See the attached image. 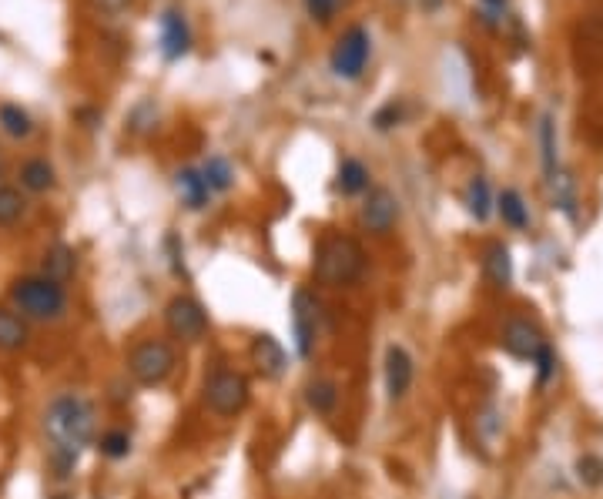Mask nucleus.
Here are the masks:
<instances>
[{
    "instance_id": "nucleus-1",
    "label": "nucleus",
    "mask_w": 603,
    "mask_h": 499,
    "mask_svg": "<svg viewBox=\"0 0 603 499\" xmlns=\"http://www.w3.org/2000/svg\"><path fill=\"white\" fill-rule=\"evenodd\" d=\"M44 433L51 443V453L64 456H81L84 446H91L94 433H98V412L94 402L78 396V392H61L44 412Z\"/></svg>"
},
{
    "instance_id": "nucleus-2",
    "label": "nucleus",
    "mask_w": 603,
    "mask_h": 499,
    "mask_svg": "<svg viewBox=\"0 0 603 499\" xmlns=\"http://www.w3.org/2000/svg\"><path fill=\"white\" fill-rule=\"evenodd\" d=\"M315 278L322 285H332V289H342V285L359 282L362 272H366V252L352 235H325L319 248H315Z\"/></svg>"
},
{
    "instance_id": "nucleus-3",
    "label": "nucleus",
    "mask_w": 603,
    "mask_h": 499,
    "mask_svg": "<svg viewBox=\"0 0 603 499\" xmlns=\"http://www.w3.org/2000/svg\"><path fill=\"white\" fill-rule=\"evenodd\" d=\"M11 302L24 319L37 322H57L67 312V292L64 285L51 282L44 275H24L11 285Z\"/></svg>"
},
{
    "instance_id": "nucleus-4",
    "label": "nucleus",
    "mask_w": 603,
    "mask_h": 499,
    "mask_svg": "<svg viewBox=\"0 0 603 499\" xmlns=\"http://www.w3.org/2000/svg\"><path fill=\"white\" fill-rule=\"evenodd\" d=\"M178 366L175 345L165 339H141L134 349L128 352V372L138 386H165L171 379V372Z\"/></svg>"
},
{
    "instance_id": "nucleus-5",
    "label": "nucleus",
    "mask_w": 603,
    "mask_h": 499,
    "mask_svg": "<svg viewBox=\"0 0 603 499\" xmlns=\"http://www.w3.org/2000/svg\"><path fill=\"white\" fill-rule=\"evenodd\" d=\"M248 399H252V389H248V379L235 369H215L212 376L205 379V409L215 412L218 419H235L242 416Z\"/></svg>"
},
{
    "instance_id": "nucleus-6",
    "label": "nucleus",
    "mask_w": 603,
    "mask_h": 499,
    "mask_svg": "<svg viewBox=\"0 0 603 499\" xmlns=\"http://www.w3.org/2000/svg\"><path fill=\"white\" fill-rule=\"evenodd\" d=\"M369 54H372L369 31H366V27H349V31L335 41L329 64H332V71L339 74V78L356 81V78H362V71H366Z\"/></svg>"
},
{
    "instance_id": "nucleus-7",
    "label": "nucleus",
    "mask_w": 603,
    "mask_h": 499,
    "mask_svg": "<svg viewBox=\"0 0 603 499\" xmlns=\"http://www.w3.org/2000/svg\"><path fill=\"white\" fill-rule=\"evenodd\" d=\"M165 325L181 342H201L208 335V312L191 295H175L165 305Z\"/></svg>"
},
{
    "instance_id": "nucleus-8",
    "label": "nucleus",
    "mask_w": 603,
    "mask_h": 499,
    "mask_svg": "<svg viewBox=\"0 0 603 499\" xmlns=\"http://www.w3.org/2000/svg\"><path fill=\"white\" fill-rule=\"evenodd\" d=\"M399 222V198L389 188H372L359 205V228L369 235H389Z\"/></svg>"
},
{
    "instance_id": "nucleus-9",
    "label": "nucleus",
    "mask_w": 603,
    "mask_h": 499,
    "mask_svg": "<svg viewBox=\"0 0 603 499\" xmlns=\"http://www.w3.org/2000/svg\"><path fill=\"white\" fill-rule=\"evenodd\" d=\"M319 315L322 305L309 289H299L292 295V329H295V349H299L302 359H309L315 349V339H319Z\"/></svg>"
},
{
    "instance_id": "nucleus-10",
    "label": "nucleus",
    "mask_w": 603,
    "mask_h": 499,
    "mask_svg": "<svg viewBox=\"0 0 603 499\" xmlns=\"http://www.w3.org/2000/svg\"><path fill=\"white\" fill-rule=\"evenodd\" d=\"M547 345L543 332L536 329L530 319H510L503 329V349L513 355V359H523V362H533L540 349Z\"/></svg>"
},
{
    "instance_id": "nucleus-11",
    "label": "nucleus",
    "mask_w": 603,
    "mask_h": 499,
    "mask_svg": "<svg viewBox=\"0 0 603 499\" xmlns=\"http://www.w3.org/2000/svg\"><path fill=\"white\" fill-rule=\"evenodd\" d=\"M413 376H416L413 355L402 349V345H389L386 349V396H389V402L406 399V392L413 389Z\"/></svg>"
},
{
    "instance_id": "nucleus-12",
    "label": "nucleus",
    "mask_w": 603,
    "mask_h": 499,
    "mask_svg": "<svg viewBox=\"0 0 603 499\" xmlns=\"http://www.w3.org/2000/svg\"><path fill=\"white\" fill-rule=\"evenodd\" d=\"M191 51V27L185 21V11L181 7H168L161 14V54L168 61H181Z\"/></svg>"
},
{
    "instance_id": "nucleus-13",
    "label": "nucleus",
    "mask_w": 603,
    "mask_h": 499,
    "mask_svg": "<svg viewBox=\"0 0 603 499\" xmlns=\"http://www.w3.org/2000/svg\"><path fill=\"white\" fill-rule=\"evenodd\" d=\"M252 359H255V366H258V372H262L265 379H279L282 372H285V349L279 345V339H272V335H255L252 339Z\"/></svg>"
},
{
    "instance_id": "nucleus-14",
    "label": "nucleus",
    "mask_w": 603,
    "mask_h": 499,
    "mask_svg": "<svg viewBox=\"0 0 603 499\" xmlns=\"http://www.w3.org/2000/svg\"><path fill=\"white\" fill-rule=\"evenodd\" d=\"M175 188L191 211L208 208V201H212V188H208V181L201 178V168H181L175 175Z\"/></svg>"
},
{
    "instance_id": "nucleus-15",
    "label": "nucleus",
    "mask_w": 603,
    "mask_h": 499,
    "mask_svg": "<svg viewBox=\"0 0 603 499\" xmlns=\"http://www.w3.org/2000/svg\"><path fill=\"white\" fill-rule=\"evenodd\" d=\"M74 272H78V255H74V248H67V245L47 248L44 252V278L64 285V282H71Z\"/></svg>"
},
{
    "instance_id": "nucleus-16",
    "label": "nucleus",
    "mask_w": 603,
    "mask_h": 499,
    "mask_svg": "<svg viewBox=\"0 0 603 499\" xmlns=\"http://www.w3.org/2000/svg\"><path fill=\"white\" fill-rule=\"evenodd\" d=\"M31 332H27V319L14 309H0V352H17L24 349Z\"/></svg>"
},
{
    "instance_id": "nucleus-17",
    "label": "nucleus",
    "mask_w": 603,
    "mask_h": 499,
    "mask_svg": "<svg viewBox=\"0 0 603 499\" xmlns=\"http://www.w3.org/2000/svg\"><path fill=\"white\" fill-rule=\"evenodd\" d=\"M305 406H309L315 416H332L335 406H339V386L332 379H312L305 386Z\"/></svg>"
},
{
    "instance_id": "nucleus-18",
    "label": "nucleus",
    "mask_w": 603,
    "mask_h": 499,
    "mask_svg": "<svg viewBox=\"0 0 603 499\" xmlns=\"http://www.w3.org/2000/svg\"><path fill=\"white\" fill-rule=\"evenodd\" d=\"M483 272L496 285V289H506V285L513 282V262H510V252H506V245H490V248H486Z\"/></svg>"
},
{
    "instance_id": "nucleus-19",
    "label": "nucleus",
    "mask_w": 603,
    "mask_h": 499,
    "mask_svg": "<svg viewBox=\"0 0 603 499\" xmlns=\"http://www.w3.org/2000/svg\"><path fill=\"white\" fill-rule=\"evenodd\" d=\"M335 188H339L342 195H362V191L369 188V168L362 165L359 158H346L339 165V181H335Z\"/></svg>"
},
{
    "instance_id": "nucleus-20",
    "label": "nucleus",
    "mask_w": 603,
    "mask_h": 499,
    "mask_svg": "<svg viewBox=\"0 0 603 499\" xmlns=\"http://www.w3.org/2000/svg\"><path fill=\"white\" fill-rule=\"evenodd\" d=\"M21 185L34 195H44V191L54 188V168L47 165L44 158H31L21 165Z\"/></svg>"
},
{
    "instance_id": "nucleus-21",
    "label": "nucleus",
    "mask_w": 603,
    "mask_h": 499,
    "mask_svg": "<svg viewBox=\"0 0 603 499\" xmlns=\"http://www.w3.org/2000/svg\"><path fill=\"white\" fill-rule=\"evenodd\" d=\"M466 208H469V215H473L476 222H486V218H490V208H493L490 181L480 178V175L469 181V188H466Z\"/></svg>"
},
{
    "instance_id": "nucleus-22",
    "label": "nucleus",
    "mask_w": 603,
    "mask_h": 499,
    "mask_svg": "<svg viewBox=\"0 0 603 499\" xmlns=\"http://www.w3.org/2000/svg\"><path fill=\"white\" fill-rule=\"evenodd\" d=\"M496 208H500V218L510 228H526V225H530V211H526L520 191L506 188L500 195V201H496Z\"/></svg>"
},
{
    "instance_id": "nucleus-23",
    "label": "nucleus",
    "mask_w": 603,
    "mask_h": 499,
    "mask_svg": "<svg viewBox=\"0 0 603 499\" xmlns=\"http://www.w3.org/2000/svg\"><path fill=\"white\" fill-rule=\"evenodd\" d=\"M27 201L17 188L11 185H0V228H14L24 218Z\"/></svg>"
},
{
    "instance_id": "nucleus-24",
    "label": "nucleus",
    "mask_w": 603,
    "mask_h": 499,
    "mask_svg": "<svg viewBox=\"0 0 603 499\" xmlns=\"http://www.w3.org/2000/svg\"><path fill=\"white\" fill-rule=\"evenodd\" d=\"M201 178L208 181V188H212V195L218 191H228L232 188V181H235V171H232V165H228L225 158H208L205 165H201Z\"/></svg>"
},
{
    "instance_id": "nucleus-25",
    "label": "nucleus",
    "mask_w": 603,
    "mask_h": 499,
    "mask_svg": "<svg viewBox=\"0 0 603 499\" xmlns=\"http://www.w3.org/2000/svg\"><path fill=\"white\" fill-rule=\"evenodd\" d=\"M547 181H550V191H553V205L563 208L567 215H573V205H577V188H573V178L567 175V171L557 168Z\"/></svg>"
},
{
    "instance_id": "nucleus-26",
    "label": "nucleus",
    "mask_w": 603,
    "mask_h": 499,
    "mask_svg": "<svg viewBox=\"0 0 603 499\" xmlns=\"http://www.w3.org/2000/svg\"><path fill=\"white\" fill-rule=\"evenodd\" d=\"M540 148H543V171L550 178L557 171V124H553L550 114L540 118Z\"/></svg>"
},
{
    "instance_id": "nucleus-27",
    "label": "nucleus",
    "mask_w": 603,
    "mask_h": 499,
    "mask_svg": "<svg viewBox=\"0 0 603 499\" xmlns=\"http://www.w3.org/2000/svg\"><path fill=\"white\" fill-rule=\"evenodd\" d=\"M0 128L11 134V138H27L34 131V124L27 118V111H21L17 104H4L0 108Z\"/></svg>"
},
{
    "instance_id": "nucleus-28",
    "label": "nucleus",
    "mask_w": 603,
    "mask_h": 499,
    "mask_svg": "<svg viewBox=\"0 0 603 499\" xmlns=\"http://www.w3.org/2000/svg\"><path fill=\"white\" fill-rule=\"evenodd\" d=\"M98 449H101V456H108V459H121V456H128V453H131V436H128V433H121V429H111V433H104V436H101Z\"/></svg>"
},
{
    "instance_id": "nucleus-29",
    "label": "nucleus",
    "mask_w": 603,
    "mask_h": 499,
    "mask_svg": "<svg viewBox=\"0 0 603 499\" xmlns=\"http://www.w3.org/2000/svg\"><path fill=\"white\" fill-rule=\"evenodd\" d=\"M577 476H580V483L600 486L603 483V459L600 456H583L577 463Z\"/></svg>"
},
{
    "instance_id": "nucleus-30",
    "label": "nucleus",
    "mask_w": 603,
    "mask_h": 499,
    "mask_svg": "<svg viewBox=\"0 0 603 499\" xmlns=\"http://www.w3.org/2000/svg\"><path fill=\"white\" fill-rule=\"evenodd\" d=\"M305 11L315 24H329L339 11V0H305Z\"/></svg>"
},
{
    "instance_id": "nucleus-31",
    "label": "nucleus",
    "mask_w": 603,
    "mask_h": 499,
    "mask_svg": "<svg viewBox=\"0 0 603 499\" xmlns=\"http://www.w3.org/2000/svg\"><path fill=\"white\" fill-rule=\"evenodd\" d=\"M402 121V104H396V101H389V104H382V108L372 114V124H376L379 131H389V128H396V124Z\"/></svg>"
},
{
    "instance_id": "nucleus-32",
    "label": "nucleus",
    "mask_w": 603,
    "mask_h": 499,
    "mask_svg": "<svg viewBox=\"0 0 603 499\" xmlns=\"http://www.w3.org/2000/svg\"><path fill=\"white\" fill-rule=\"evenodd\" d=\"M533 362L540 366V386H543V382H550V376L557 372V359H553V349H550V345H543L540 355H536Z\"/></svg>"
},
{
    "instance_id": "nucleus-33",
    "label": "nucleus",
    "mask_w": 603,
    "mask_h": 499,
    "mask_svg": "<svg viewBox=\"0 0 603 499\" xmlns=\"http://www.w3.org/2000/svg\"><path fill=\"white\" fill-rule=\"evenodd\" d=\"M131 4L134 0H91V7L98 14H121V11H128Z\"/></svg>"
},
{
    "instance_id": "nucleus-34",
    "label": "nucleus",
    "mask_w": 603,
    "mask_h": 499,
    "mask_svg": "<svg viewBox=\"0 0 603 499\" xmlns=\"http://www.w3.org/2000/svg\"><path fill=\"white\" fill-rule=\"evenodd\" d=\"M443 4H446V0H419V7H423L426 14H436V11H439V7H443Z\"/></svg>"
},
{
    "instance_id": "nucleus-35",
    "label": "nucleus",
    "mask_w": 603,
    "mask_h": 499,
    "mask_svg": "<svg viewBox=\"0 0 603 499\" xmlns=\"http://www.w3.org/2000/svg\"><path fill=\"white\" fill-rule=\"evenodd\" d=\"M486 4H490V7H503L506 0H486Z\"/></svg>"
}]
</instances>
